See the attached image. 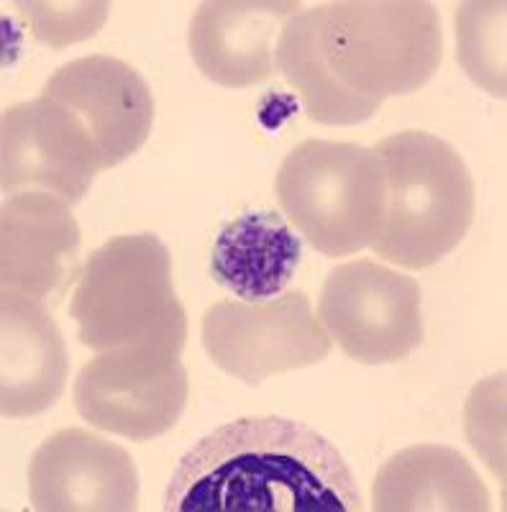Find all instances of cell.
Wrapping results in <instances>:
<instances>
[{
	"label": "cell",
	"instance_id": "cell-16",
	"mask_svg": "<svg viewBox=\"0 0 507 512\" xmlns=\"http://www.w3.org/2000/svg\"><path fill=\"white\" fill-rule=\"evenodd\" d=\"M303 256L300 236L272 210L244 213L218 233L210 272L244 303L280 297Z\"/></svg>",
	"mask_w": 507,
	"mask_h": 512
},
{
	"label": "cell",
	"instance_id": "cell-15",
	"mask_svg": "<svg viewBox=\"0 0 507 512\" xmlns=\"http://www.w3.org/2000/svg\"><path fill=\"white\" fill-rule=\"evenodd\" d=\"M377 512H487L490 492L474 466L451 446H410L377 472L372 487Z\"/></svg>",
	"mask_w": 507,
	"mask_h": 512
},
{
	"label": "cell",
	"instance_id": "cell-1",
	"mask_svg": "<svg viewBox=\"0 0 507 512\" xmlns=\"http://www.w3.org/2000/svg\"><path fill=\"white\" fill-rule=\"evenodd\" d=\"M167 512H362L341 451L300 420L241 418L200 438L180 459Z\"/></svg>",
	"mask_w": 507,
	"mask_h": 512
},
{
	"label": "cell",
	"instance_id": "cell-11",
	"mask_svg": "<svg viewBox=\"0 0 507 512\" xmlns=\"http://www.w3.org/2000/svg\"><path fill=\"white\" fill-rule=\"evenodd\" d=\"M41 95L75 113L93 139L103 169L134 157L152 134V90L121 59L105 54L75 59L49 77Z\"/></svg>",
	"mask_w": 507,
	"mask_h": 512
},
{
	"label": "cell",
	"instance_id": "cell-9",
	"mask_svg": "<svg viewBox=\"0 0 507 512\" xmlns=\"http://www.w3.org/2000/svg\"><path fill=\"white\" fill-rule=\"evenodd\" d=\"M0 175L3 192H57L80 203L103 172L98 149L85 126L52 98L26 100L3 111L0 123Z\"/></svg>",
	"mask_w": 507,
	"mask_h": 512
},
{
	"label": "cell",
	"instance_id": "cell-19",
	"mask_svg": "<svg viewBox=\"0 0 507 512\" xmlns=\"http://www.w3.org/2000/svg\"><path fill=\"white\" fill-rule=\"evenodd\" d=\"M34 29L36 39L54 49L70 47L75 41L90 39L103 29L111 6L108 3H16Z\"/></svg>",
	"mask_w": 507,
	"mask_h": 512
},
{
	"label": "cell",
	"instance_id": "cell-8",
	"mask_svg": "<svg viewBox=\"0 0 507 512\" xmlns=\"http://www.w3.org/2000/svg\"><path fill=\"white\" fill-rule=\"evenodd\" d=\"M318 318L359 364H395L423 344L420 287L372 259L338 264L323 282Z\"/></svg>",
	"mask_w": 507,
	"mask_h": 512
},
{
	"label": "cell",
	"instance_id": "cell-13",
	"mask_svg": "<svg viewBox=\"0 0 507 512\" xmlns=\"http://www.w3.org/2000/svg\"><path fill=\"white\" fill-rule=\"evenodd\" d=\"M303 11L298 0H208L187 44L198 70L223 88H251L274 72V36Z\"/></svg>",
	"mask_w": 507,
	"mask_h": 512
},
{
	"label": "cell",
	"instance_id": "cell-6",
	"mask_svg": "<svg viewBox=\"0 0 507 512\" xmlns=\"http://www.w3.org/2000/svg\"><path fill=\"white\" fill-rule=\"evenodd\" d=\"M185 336H154L100 351L75 379V410L93 428L131 441H152L177 425L187 408Z\"/></svg>",
	"mask_w": 507,
	"mask_h": 512
},
{
	"label": "cell",
	"instance_id": "cell-18",
	"mask_svg": "<svg viewBox=\"0 0 507 512\" xmlns=\"http://www.w3.org/2000/svg\"><path fill=\"white\" fill-rule=\"evenodd\" d=\"M505 3H461L456 8L459 64L495 98H507L505 85Z\"/></svg>",
	"mask_w": 507,
	"mask_h": 512
},
{
	"label": "cell",
	"instance_id": "cell-5",
	"mask_svg": "<svg viewBox=\"0 0 507 512\" xmlns=\"http://www.w3.org/2000/svg\"><path fill=\"white\" fill-rule=\"evenodd\" d=\"M277 198L315 251L351 256L369 249L385 216V169L354 141L308 139L277 172Z\"/></svg>",
	"mask_w": 507,
	"mask_h": 512
},
{
	"label": "cell",
	"instance_id": "cell-17",
	"mask_svg": "<svg viewBox=\"0 0 507 512\" xmlns=\"http://www.w3.org/2000/svg\"><path fill=\"white\" fill-rule=\"evenodd\" d=\"M274 64L298 90L310 121L321 126H356L382 108L379 103L346 93L331 77L321 49V6L290 18L277 39Z\"/></svg>",
	"mask_w": 507,
	"mask_h": 512
},
{
	"label": "cell",
	"instance_id": "cell-2",
	"mask_svg": "<svg viewBox=\"0 0 507 512\" xmlns=\"http://www.w3.org/2000/svg\"><path fill=\"white\" fill-rule=\"evenodd\" d=\"M385 169V216L369 249L403 269H426L467 239L474 180L449 141L400 131L374 146Z\"/></svg>",
	"mask_w": 507,
	"mask_h": 512
},
{
	"label": "cell",
	"instance_id": "cell-3",
	"mask_svg": "<svg viewBox=\"0 0 507 512\" xmlns=\"http://www.w3.org/2000/svg\"><path fill=\"white\" fill-rule=\"evenodd\" d=\"M321 6V49L333 80L379 103L418 93L443 59L441 18L423 0H336Z\"/></svg>",
	"mask_w": 507,
	"mask_h": 512
},
{
	"label": "cell",
	"instance_id": "cell-10",
	"mask_svg": "<svg viewBox=\"0 0 507 512\" xmlns=\"http://www.w3.org/2000/svg\"><path fill=\"white\" fill-rule=\"evenodd\" d=\"M29 500L39 512H129L139 505V472L118 443L65 428L31 456Z\"/></svg>",
	"mask_w": 507,
	"mask_h": 512
},
{
	"label": "cell",
	"instance_id": "cell-14",
	"mask_svg": "<svg viewBox=\"0 0 507 512\" xmlns=\"http://www.w3.org/2000/svg\"><path fill=\"white\" fill-rule=\"evenodd\" d=\"M70 359L62 331L39 297L3 290L0 297V410L34 418L62 397Z\"/></svg>",
	"mask_w": 507,
	"mask_h": 512
},
{
	"label": "cell",
	"instance_id": "cell-12",
	"mask_svg": "<svg viewBox=\"0 0 507 512\" xmlns=\"http://www.w3.org/2000/svg\"><path fill=\"white\" fill-rule=\"evenodd\" d=\"M59 195L16 192L0 218V277L3 290L31 297H59L77 274L80 226Z\"/></svg>",
	"mask_w": 507,
	"mask_h": 512
},
{
	"label": "cell",
	"instance_id": "cell-7",
	"mask_svg": "<svg viewBox=\"0 0 507 512\" xmlns=\"http://www.w3.org/2000/svg\"><path fill=\"white\" fill-rule=\"evenodd\" d=\"M200 331L210 361L251 387L277 374L315 367L333 349V338L313 315L303 290L267 303L210 305Z\"/></svg>",
	"mask_w": 507,
	"mask_h": 512
},
{
	"label": "cell",
	"instance_id": "cell-4",
	"mask_svg": "<svg viewBox=\"0 0 507 512\" xmlns=\"http://www.w3.org/2000/svg\"><path fill=\"white\" fill-rule=\"evenodd\" d=\"M70 313L80 344L98 354L154 336L187 338L172 256L154 233L116 236L95 249L80 272Z\"/></svg>",
	"mask_w": 507,
	"mask_h": 512
}]
</instances>
